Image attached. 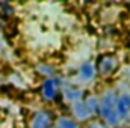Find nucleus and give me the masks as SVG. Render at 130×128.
I'll return each instance as SVG.
<instances>
[{"label": "nucleus", "instance_id": "nucleus-3", "mask_svg": "<svg viewBox=\"0 0 130 128\" xmlns=\"http://www.w3.org/2000/svg\"><path fill=\"white\" fill-rule=\"evenodd\" d=\"M61 81L56 77H45L41 83V96L45 101H55L59 95Z\"/></svg>", "mask_w": 130, "mask_h": 128}, {"label": "nucleus", "instance_id": "nucleus-4", "mask_svg": "<svg viewBox=\"0 0 130 128\" xmlns=\"http://www.w3.org/2000/svg\"><path fill=\"white\" fill-rule=\"evenodd\" d=\"M117 68V59L112 54H101L98 56L97 62H95V71L100 72L101 75H109L113 69Z\"/></svg>", "mask_w": 130, "mask_h": 128}, {"label": "nucleus", "instance_id": "nucleus-8", "mask_svg": "<svg viewBox=\"0 0 130 128\" xmlns=\"http://www.w3.org/2000/svg\"><path fill=\"white\" fill-rule=\"evenodd\" d=\"M64 96L68 101H71V104H73L76 101L83 99V92H82L80 88L73 86V84H68V86H65V89H64Z\"/></svg>", "mask_w": 130, "mask_h": 128}, {"label": "nucleus", "instance_id": "nucleus-1", "mask_svg": "<svg viewBox=\"0 0 130 128\" xmlns=\"http://www.w3.org/2000/svg\"><path fill=\"white\" fill-rule=\"evenodd\" d=\"M117 95L115 92H106L103 98L100 99V107H98V115L104 121L106 125L109 127H117L120 124V118L117 115Z\"/></svg>", "mask_w": 130, "mask_h": 128}, {"label": "nucleus", "instance_id": "nucleus-7", "mask_svg": "<svg viewBox=\"0 0 130 128\" xmlns=\"http://www.w3.org/2000/svg\"><path fill=\"white\" fill-rule=\"evenodd\" d=\"M71 110H73L74 118L79 119V121H88V119L92 116V115L89 113V110H88V107H86V104H85L83 99L73 102V104H71Z\"/></svg>", "mask_w": 130, "mask_h": 128}, {"label": "nucleus", "instance_id": "nucleus-10", "mask_svg": "<svg viewBox=\"0 0 130 128\" xmlns=\"http://www.w3.org/2000/svg\"><path fill=\"white\" fill-rule=\"evenodd\" d=\"M85 104H86V107H88V110H89V113L94 116V115H97L98 113V107H100V101H98L97 98L94 95H89L86 96L85 99Z\"/></svg>", "mask_w": 130, "mask_h": 128}, {"label": "nucleus", "instance_id": "nucleus-2", "mask_svg": "<svg viewBox=\"0 0 130 128\" xmlns=\"http://www.w3.org/2000/svg\"><path fill=\"white\" fill-rule=\"evenodd\" d=\"M55 116L53 112L48 109H39L30 116L29 128H48L53 125Z\"/></svg>", "mask_w": 130, "mask_h": 128}, {"label": "nucleus", "instance_id": "nucleus-5", "mask_svg": "<svg viewBox=\"0 0 130 128\" xmlns=\"http://www.w3.org/2000/svg\"><path fill=\"white\" fill-rule=\"evenodd\" d=\"M117 115L121 119H127L130 115V94H121L117 96Z\"/></svg>", "mask_w": 130, "mask_h": 128}, {"label": "nucleus", "instance_id": "nucleus-9", "mask_svg": "<svg viewBox=\"0 0 130 128\" xmlns=\"http://www.w3.org/2000/svg\"><path fill=\"white\" fill-rule=\"evenodd\" d=\"M56 128H80V125L71 116H59L56 119Z\"/></svg>", "mask_w": 130, "mask_h": 128}, {"label": "nucleus", "instance_id": "nucleus-6", "mask_svg": "<svg viewBox=\"0 0 130 128\" xmlns=\"http://www.w3.org/2000/svg\"><path fill=\"white\" fill-rule=\"evenodd\" d=\"M95 74H97V71H95V65H94L92 60L82 62L80 68H79V78H80V81L88 83V81H91L95 77Z\"/></svg>", "mask_w": 130, "mask_h": 128}, {"label": "nucleus", "instance_id": "nucleus-11", "mask_svg": "<svg viewBox=\"0 0 130 128\" xmlns=\"http://www.w3.org/2000/svg\"><path fill=\"white\" fill-rule=\"evenodd\" d=\"M48 128H56V125H52V127H48Z\"/></svg>", "mask_w": 130, "mask_h": 128}]
</instances>
